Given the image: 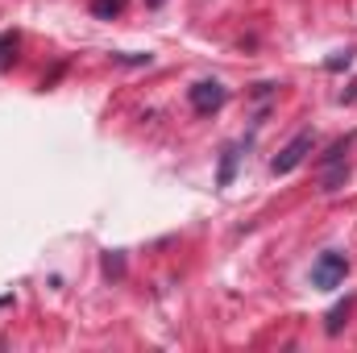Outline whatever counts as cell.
<instances>
[{
    "mask_svg": "<svg viewBox=\"0 0 357 353\" xmlns=\"http://www.w3.org/2000/svg\"><path fill=\"white\" fill-rule=\"evenodd\" d=\"M345 274H349V258H345V254H337V250L320 254V258H316V266H312V283H316L320 291L341 287V283H345Z\"/></svg>",
    "mask_w": 357,
    "mask_h": 353,
    "instance_id": "1",
    "label": "cell"
},
{
    "mask_svg": "<svg viewBox=\"0 0 357 353\" xmlns=\"http://www.w3.org/2000/svg\"><path fill=\"white\" fill-rule=\"evenodd\" d=\"M307 154H312V133H295V137H291V142H287V146L274 154L270 171H274V175H291V171H295V167H299Z\"/></svg>",
    "mask_w": 357,
    "mask_h": 353,
    "instance_id": "2",
    "label": "cell"
},
{
    "mask_svg": "<svg viewBox=\"0 0 357 353\" xmlns=\"http://www.w3.org/2000/svg\"><path fill=\"white\" fill-rule=\"evenodd\" d=\"M187 100H191V108L199 117H208V112H216L229 100V91H225V84H216V80H204V84H195V88L187 91Z\"/></svg>",
    "mask_w": 357,
    "mask_h": 353,
    "instance_id": "3",
    "label": "cell"
},
{
    "mask_svg": "<svg viewBox=\"0 0 357 353\" xmlns=\"http://www.w3.org/2000/svg\"><path fill=\"white\" fill-rule=\"evenodd\" d=\"M237 158H241V150H237V146H229V150L220 154V171H216V187H233V175H237Z\"/></svg>",
    "mask_w": 357,
    "mask_h": 353,
    "instance_id": "4",
    "label": "cell"
},
{
    "mask_svg": "<svg viewBox=\"0 0 357 353\" xmlns=\"http://www.w3.org/2000/svg\"><path fill=\"white\" fill-rule=\"evenodd\" d=\"M349 308H354V295H345V303H337V308L328 312V320H324V333H328V337H337V333L345 329V316H349Z\"/></svg>",
    "mask_w": 357,
    "mask_h": 353,
    "instance_id": "5",
    "label": "cell"
},
{
    "mask_svg": "<svg viewBox=\"0 0 357 353\" xmlns=\"http://www.w3.org/2000/svg\"><path fill=\"white\" fill-rule=\"evenodd\" d=\"M125 8V0H91V13L96 17H116Z\"/></svg>",
    "mask_w": 357,
    "mask_h": 353,
    "instance_id": "6",
    "label": "cell"
},
{
    "mask_svg": "<svg viewBox=\"0 0 357 353\" xmlns=\"http://www.w3.org/2000/svg\"><path fill=\"white\" fill-rule=\"evenodd\" d=\"M349 63H354V50H341V54H333V59H328L324 67H328V71H345Z\"/></svg>",
    "mask_w": 357,
    "mask_h": 353,
    "instance_id": "7",
    "label": "cell"
},
{
    "mask_svg": "<svg viewBox=\"0 0 357 353\" xmlns=\"http://www.w3.org/2000/svg\"><path fill=\"white\" fill-rule=\"evenodd\" d=\"M17 50V33H0V63H8Z\"/></svg>",
    "mask_w": 357,
    "mask_h": 353,
    "instance_id": "8",
    "label": "cell"
},
{
    "mask_svg": "<svg viewBox=\"0 0 357 353\" xmlns=\"http://www.w3.org/2000/svg\"><path fill=\"white\" fill-rule=\"evenodd\" d=\"M150 4H154V8H158V4H162V0H150Z\"/></svg>",
    "mask_w": 357,
    "mask_h": 353,
    "instance_id": "9",
    "label": "cell"
}]
</instances>
